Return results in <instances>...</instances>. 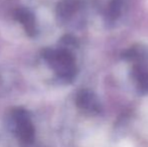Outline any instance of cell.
Returning <instances> with one entry per match:
<instances>
[{"instance_id": "cell-1", "label": "cell", "mask_w": 148, "mask_h": 147, "mask_svg": "<svg viewBox=\"0 0 148 147\" xmlns=\"http://www.w3.org/2000/svg\"><path fill=\"white\" fill-rule=\"evenodd\" d=\"M43 57L60 79L64 81L74 79L77 68L75 59L70 51L66 49H47L43 53Z\"/></svg>"}, {"instance_id": "cell-2", "label": "cell", "mask_w": 148, "mask_h": 147, "mask_svg": "<svg viewBox=\"0 0 148 147\" xmlns=\"http://www.w3.org/2000/svg\"><path fill=\"white\" fill-rule=\"evenodd\" d=\"M14 125V132L17 138L24 144H31L34 140V127L31 123L27 111L22 108H16L11 114Z\"/></svg>"}, {"instance_id": "cell-3", "label": "cell", "mask_w": 148, "mask_h": 147, "mask_svg": "<svg viewBox=\"0 0 148 147\" xmlns=\"http://www.w3.org/2000/svg\"><path fill=\"white\" fill-rule=\"evenodd\" d=\"M77 106L81 110L87 112L90 114H97L100 112V103L97 97L92 92L87 90L81 91L77 96Z\"/></svg>"}, {"instance_id": "cell-4", "label": "cell", "mask_w": 148, "mask_h": 147, "mask_svg": "<svg viewBox=\"0 0 148 147\" xmlns=\"http://www.w3.org/2000/svg\"><path fill=\"white\" fill-rule=\"evenodd\" d=\"M15 18L21 23L23 28L25 29L26 34L29 36H33L36 34V23L35 18L30 11L25 8L17 9L15 12Z\"/></svg>"}, {"instance_id": "cell-5", "label": "cell", "mask_w": 148, "mask_h": 147, "mask_svg": "<svg viewBox=\"0 0 148 147\" xmlns=\"http://www.w3.org/2000/svg\"><path fill=\"white\" fill-rule=\"evenodd\" d=\"M139 64L138 66L134 68L133 70V80L136 85V88L141 93H147L148 92V69L145 66L141 65L142 59L139 55L138 57Z\"/></svg>"}]
</instances>
